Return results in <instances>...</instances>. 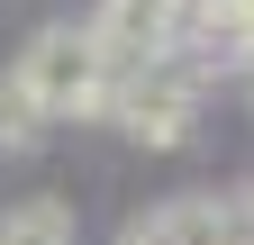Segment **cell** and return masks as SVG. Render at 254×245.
<instances>
[{"instance_id": "277c9868", "label": "cell", "mask_w": 254, "mask_h": 245, "mask_svg": "<svg viewBox=\"0 0 254 245\" xmlns=\"http://www.w3.org/2000/svg\"><path fill=\"white\" fill-rule=\"evenodd\" d=\"M0 245H82L73 227V200H55V191H27L0 209Z\"/></svg>"}, {"instance_id": "3957f363", "label": "cell", "mask_w": 254, "mask_h": 245, "mask_svg": "<svg viewBox=\"0 0 254 245\" xmlns=\"http://www.w3.org/2000/svg\"><path fill=\"white\" fill-rule=\"evenodd\" d=\"M82 27H91V46H100L109 82H127V73L182 55V0H100Z\"/></svg>"}, {"instance_id": "6da1fadb", "label": "cell", "mask_w": 254, "mask_h": 245, "mask_svg": "<svg viewBox=\"0 0 254 245\" xmlns=\"http://www.w3.org/2000/svg\"><path fill=\"white\" fill-rule=\"evenodd\" d=\"M9 73H18L27 100H37L46 127H55V118H100L109 109V64H100V46H91V27H73V18L37 27Z\"/></svg>"}, {"instance_id": "7a4b0ae2", "label": "cell", "mask_w": 254, "mask_h": 245, "mask_svg": "<svg viewBox=\"0 0 254 245\" xmlns=\"http://www.w3.org/2000/svg\"><path fill=\"white\" fill-rule=\"evenodd\" d=\"M200 100H209V91H200V73H190L182 55H173V64H145V73L109 82V109H100V118H109L127 145L164 155V145H182L190 127H200Z\"/></svg>"}, {"instance_id": "5b68a950", "label": "cell", "mask_w": 254, "mask_h": 245, "mask_svg": "<svg viewBox=\"0 0 254 245\" xmlns=\"http://www.w3.org/2000/svg\"><path fill=\"white\" fill-rule=\"evenodd\" d=\"M37 136H46L37 100L18 91V73H0V155H37Z\"/></svg>"}]
</instances>
